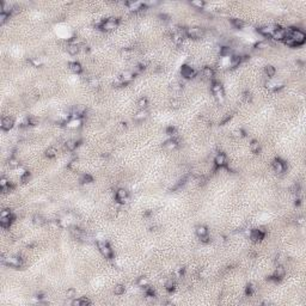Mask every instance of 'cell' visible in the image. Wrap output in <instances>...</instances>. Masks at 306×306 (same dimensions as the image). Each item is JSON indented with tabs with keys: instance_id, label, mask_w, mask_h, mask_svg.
<instances>
[{
	"instance_id": "25",
	"label": "cell",
	"mask_w": 306,
	"mask_h": 306,
	"mask_svg": "<svg viewBox=\"0 0 306 306\" xmlns=\"http://www.w3.org/2000/svg\"><path fill=\"white\" fill-rule=\"evenodd\" d=\"M71 304L73 306H86V305H90L91 301H90L87 298H80V299H73Z\"/></svg>"
},
{
	"instance_id": "56",
	"label": "cell",
	"mask_w": 306,
	"mask_h": 306,
	"mask_svg": "<svg viewBox=\"0 0 306 306\" xmlns=\"http://www.w3.org/2000/svg\"><path fill=\"white\" fill-rule=\"evenodd\" d=\"M7 184H10V183H9V180H7L5 176H2V177L0 178V188L5 187V185H7Z\"/></svg>"
},
{
	"instance_id": "24",
	"label": "cell",
	"mask_w": 306,
	"mask_h": 306,
	"mask_svg": "<svg viewBox=\"0 0 306 306\" xmlns=\"http://www.w3.org/2000/svg\"><path fill=\"white\" fill-rule=\"evenodd\" d=\"M285 275H286V269L283 268V265H278L276 267V269H275V271H274V278H276L278 280H281V279L285 278Z\"/></svg>"
},
{
	"instance_id": "37",
	"label": "cell",
	"mask_w": 306,
	"mask_h": 306,
	"mask_svg": "<svg viewBox=\"0 0 306 306\" xmlns=\"http://www.w3.org/2000/svg\"><path fill=\"white\" fill-rule=\"evenodd\" d=\"M231 23H232V25H233L236 29H242L244 27V22H243L242 19H238V18H232V19H231Z\"/></svg>"
},
{
	"instance_id": "57",
	"label": "cell",
	"mask_w": 306,
	"mask_h": 306,
	"mask_svg": "<svg viewBox=\"0 0 306 306\" xmlns=\"http://www.w3.org/2000/svg\"><path fill=\"white\" fill-rule=\"evenodd\" d=\"M11 190H12V187H11L10 184H7V185H5V187H2V188H1L2 194H7V193H10Z\"/></svg>"
},
{
	"instance_id": "62",
	"label": "cell",
	"mask_w": 306,
	"mask_h": 306,
	"mask_svg": "<svg viewBox=\"0 0 306 306\" xmlns=\"http://www.w3.org/2000/svg\"><path fill=\"white\" fill-rule=\"evenodd\" d=\"M304 217H299V218H297V221H295V224L298 225V226H303L304 225Z\"/></svg>"
},
{
	"instance_id": "55",
	"label": "cell",
	"mask_w": 306,
	"mask_h": 306,
	"mask_svg": "<svg viewBox=\"0 0 306 306\" xmlns=\"http://www.w3.org/2000/svg\"><path fill=\"white\" fill-rule=\"evenodd\" d=\"M31 64L35 66V67H40L42 65L41 60L38 59V57H34V59H31Z\"/></svg>"
},
{
	"instance_id": "41",
	"label": "cell",
	"mask_w": 306,
	"mask_h": 306,
	"mask_svg": "<svg viewBox=\"0 0 306 306\" xmlns=\"http://www.w3.org/2000/svg\"><path fill=\"white\" fill-rule=\"evenodd\" d=\"M93 182V177L91 175H83L82 178H80V183L82 184H87V183H92Z\"/></svg>"
},
{
	"instance_id": "9",
	"label": "cell",
	"mask_w": 306,
	"mask_h": 306,
	"mask_svg": "<svg viewBox=\"0 0 306 306\" xmlns=\"http://www.w3.org/2000/svg\"><path fill=\"white\" fill-rule=\"evenodd\" d=\"M265 233L263 230L261 228H255V230H251L250 232V238L253 240V242H261L263 238H264Z\"/></svg>"
},
{
	"instance_id": "53",
	"label": "cell",
	"mask_w": 306,
	"mask_h": 306,
	"mask_svg": "<svg viewBox=\"0 0 306 306\" xmlns=\"http://www.w3.org/2000/svg\"><path fill=\"white\" fill-rule=\"evenodd\" d=\"M283 262H285V257H283L282 255H278V256L275 257V263L278 265H282Z\"/></svg>"
},
{
	"instance_id": "5",
	"label": "cell",
	"mask_w": 306,
	"mask_h": 306,
	"mask_svg": "<svg viewBox=\"0 0 306 306\" xmlns=\"http://www.w3.org/2000/svg\"><path fill=\"white\" fill-rule=\"evenodd\" d=\"M115 197H116L118 203H127L129 201V193L125 188H120V189H117Z\"/></svg>"
},
{
	"instance_id": "34",
	"label": "cell",
	"mask_w": 306,
	"mask_h": 306,
	"mask_svg": "<svg viewBox=\"0 0 306 306\" xmlns=\"http://www.w3.org/2000/svg\"><path fill=\"white\" fill-rule=\"evenodd\" d=\"M125 292H126L125 285L118 283V285H116L114 287V294H116V295H122V294H125Z\"/></svg>"
},
{
	"instance_id": "20",
	"label": "cell",
	"mask_w": 306,
	"mask_h": 306,
	"mask_svg": "<svg viewBox=\"0 0 306 306\" xmlns=\"http://www.w3.org/2000/svg\"><path fill=\"white\" fill-rule=\"evenodd\" d=\"M14 215H10V217H4V218H0V225L2 228H9L11 226V224L13 221Z\"/></svg>"
},
{
	"instance_id": "50",
	"label": "cell",
	"mask_w": 306,
	"mask_h": 306,
	"mask_svg": "<svg viewBox=\"0 0 306 306\" xmlns=\"http://www.w3.org/2000/svg\"><path fill=\"white\" fill-rule=\"evenodd\" d=\"M166 134L167 135H170L171 138H175V135L177 134V133H176V128H175V127H169L166 129Z\"/></svg>"
},
{
	"instance_id": "54",
	"label": "cell",
	"mask_w": 306,
	"mask_h": 306,
	"mask_svg": "<svg viewBox=\"0 0 306 306\" xmlns=\"http://www.w3.org/2000/svg\"><path fill=\"white\" fill-rule=\"evenodd\" d=\"M87 83H89V85H90L91 87H96V86H98V80L96 78H90V79L87 80Z\"/></svg>"
},
{
	"instance_id": "15",
	"label": "cell",
	"mask_w": 306,
	"mask_h": 306,
	"mask_svg": "<svg viewBox=\"0 0 306 306\" xmlns=\"http://www.w3.org/2000/svg\"><path fill=\"white\" fill-rule=\"evenodd\" d=\"M276 28H278V27H275V25H267V27H262V28L258 29V32H260L261 35H263V36L269 37V36H271L273 31H274Z\"/></svg>"
},
{
	"instance_id": "28",
	"label": "cell",
	"mask_w": 306,
	"mask_h": 306,
	"mask_svg": "<svg viewBox=\"0 0 306 306\" xmlns=\"http://www.w3.org/2000/svg\"><path fill=\"white\" fill-rule=\"evenodd\" d=\"M66 126H67L68 128H72V129L79 128V127L82 126V118H71L70 121L66 123Z\"/></svg>"
},
{
	"instance_id": "14",
	"label": "cell",
	"mask_w": 306,
	"mask_h": 306,
	"mask_svg": "<svg viewBox=\"0 0 306 306\" xmlns=\"http://www.w3.org/2000/svg\"><path fill=\"white\" fill-rule=\"evenodd\" d=\"M163 147L167 150V151H172V150H175V148H177L178 147V141L176 138H171V139L166 140L164 144H163Z\"/></svg>"
},
{
	"instance_id": "52",
	"label": "cell",
	"mask_w": 306,
	"mask_h": 306,
	"mask_svg": "<svg viewBox=\"0 0 306 306\" xmlns=\"http://www.w3.org/2000/svg\"><path fill=\"white\" fill-rule=\"evenodd\" d=\"M79 47H80V52H84V53L90 52V46H89V44H86V43H80V44H79Z\"/></svg>"
},
{
	"instance_id": "44",
	"label": "cell",
	"mask_w": 306,
	"mask_h": 306,
	"mask_svg": "<svg viewBox=\"0 0 306 306\" xmlns=\"http://www.w3.org/2000/svg\"><path fill=\"white\" fill-rule=\"evenodd\" d=\"M268 46H269L268 41H260L255 44V48L256 49H264V48H268Z\"/></svg>"
},
{
	"instance_id": "47",
	"label": "cell",
	"mask_w": 306,
	"mask_h": 306,
	"mask_svg": "<svg viewBox=\"0 0 306 306\" xmlns=\"http://www.w3.org/2000/svg\"><path fill=\"white\" fill-rule=\"evenodd\" d=\"M233 135H235L236 138H244L246 134H245V130H243V129H236V130L233 132Z\"/></svg>"
},
{
	"instance_id": "49",
	"label": "cell",
	"mask_w": 306,
	"mask_h": 306,
	"mask_svg": "<svg viewBox=\"0 0 306 306\" xmlns=\"http://www.w3.org/2000/svg\"><path fill=\"white\" fill-rule=\"evenodd\" d=\"M170 104H171V108H173V109H178V108H180V105H181V102H180V99H171Z\"/></svg>"
},
{
	"instance_id": "7",
	"label": "cell",
	"mask_w": 306,
	"mask_h": 306,
	"mask_svg": "<svg viewBox=\"0 0 306 306\" xmlns=\"http://www.w3.org/2000/svg\"><path fill=\"white\" fill-rule=\"evenodd\" d=\"M181 75L185 79H193L196 77V72H195L190 66L188 65H183L181 67Z\"/></svg>"
},
{
	"instance_id": "32",
	"label": "cell",
	"mask_w": 306,
	"mask_h": 306,
	"mask_svg": "<svg viewBox=\"0 0 306 306\" xmlns=\"http://www.w3.org/2000/svg\"><path fill=\"white\" fill-rule=\"evenodd\" d=\"M250 150L252 153H260L261 151V145L257 140H252L250 144Z\"/></svg>"
},
{
	"instance_id": "45",
	"label": "cell",
	"mask_w": 306,
	"mask_h": 306,
	"mask_svg": "<svg viewBox=\"0 0 306 306\" xmlns=\"http://www.w3.org/2000/svg\"><path fill=\"white\" fill-rule=\"evenodd\" d=\"M10 18V13L6 12H0V24H5L7 22V19Z\"/></svg>"
},
{
	"instance_id": "4",
	"label": "cell",
	"mask_w": 306,
	"mask_h": 306,
	"mask_svg": "<svg viewBox=\"0 0 306 306\" xmlns=\"http://www.w3.org/2000/svg\"><path fill=\"white\" fill-rule=\"evenodd\" d=\"M97 246H98V250L100 251V253H102L105 258H108V260L112 258L114 251H112L111 246H110L107 242H97Z\"/></svg>"
},
{
	"instance_id": "6",
	"label": "cell",
	"mask_w": 306,
	"mask_h": 306,
	"mask_svg": "<svg viewBox=\"0 0 306 306\" xmlns=\"http://www.w3.org/2000/svg\"><path fill=\"white\" fill-rule=\"evenodd\" d=\"M203 35V30L201 28H188L185 30V36H188L189 38H193V40H197L200 38L201 36Z\"/></svg>"
},
{
	"instance_id": "51",
	"label": "cell",
	"mask_w": 306,
	"mask_h": 306,
	"mask_svg": "<svg viewBox=\"0 0 306 306\" xmlns=\"http://www.w3.org/2000/svg\"><path fill=\"white\" fill-rule=\"evenodd\" d=\"M12 214H13V213H12V210H10V209H2L1 213H0V218L10 217V215H12Z\"/></svg>"
},
{
	"instance_id": "21",
	"label": "cell",
	"mask_w": 306,
	"mask_h": 306,
	"mask_svg": "<svg viewBox=\"0 0 306 306\" xmlns=\"http://www.w3.org/2000/svg\"><path fill=\"white\" fill-rule=\"evenodd\" d=\"M78 146H79V141H77V140L71 139V140H67V141L65 142V150H66V151H70V152L74 151Z\"/></svg>"
},
{
	"instance_id": "18",
	"label": "cell",
	"mask_w": 306,
	"mask_h": 306,
	"mask_svg": "<svg viewBox=\"0 0 306 306\" xmlns=\"http://www.w3.org/2000/svg\"><path fill=\"white\" fill-rule=\"evenodd\" d=\"M79 52H80V47H79L78 43L71 42L70 44L67 46V53H68L70 55H77Z\"/></svg>"
},
{
	"instance_id": "43",
	"label": "cell",
	"mask_w": 306,
	"mask_h": 306,
	"mask_svg": "<svg viewBox=\"0 0 306 306\" xmlns=\"http://www.w3.org/2000/svg\"><path fill=\"white\" fill-rule=\"evenodd\" d=\"M30 178H31V173H30L29 171H24V172L20 175V182H23V183L29 182Z\"/></svg>"
},
{
	"instance_id": "39",
	"label": "cell",
	"mask_w": 306,
	"mask_h": 306,
	"mask_svg": "<svg viewBox=\"0 0 306 306\" xmlns=\"http://www.w3.org/2000/svg\"><path fill=\"white\" fill-rule=\"evenodd\" d=\"M137 283L139 285L140 287L145 288L146 286H148V280H147L146 276H140V278H138V280H137Z\"/></svg>"
},
{
	"instance_id": "8",
	"label": "cell",
	"mask_w": 306,
	"mask_h": 306,
	"mask_svg": "<svg viewBox=\"0 0 306 306\" xmlns=\"http://www.w3.org/2000/svg\"><path fill=\"white\" fill-rule=\"evenodd\" d=\"M134 78H135V74L133 73V71H125V72H122V73L120 74V77H118V79L122 82L123 85L130 83Z\"/></svg>"
},
{
	"instance_id": "11",
	"label": "cell",
	"mask_w": 306,
	"mask_h": 306,
	"mask_svg": "<svg viewBox=\"0 0 306 306\" xmlns=\"http://www.w3.org/2000/svg\"><path fill=\"white\" fill-rule=\"evenodd\" d=\"M285 37H286V29L279 28V27L271 34V38L275 41H283Z\"/></svg>"
},
{
	"instance_id": "17",
	"label": "cell",
	"mask_w": 306,
	"mask_h": 306,
	"mask_svg": "<svg viewBox=\"0 0 306 306\" xmlns=\"http://www.w3.org/2000/svg\"><path fill=\"white\" fill-rule=\"evenodd\" d=\"M184 36H185V31L182 32V31H177L172 35V42L176 44V46H181L183 43V40H184Z\"/></svg>"
},
{
	"instance_id": "35",
	"label": "cell",
	"mask_w": 306,
	"mask_h": 306,
	"mask_svg": "<svg viewBox=\"0 0 306 306\" xmlns=\"http://www.w3.org/2000/svg\"><path fill=\"white\" fill-rule=\"evenodd\" d=\"M165 290L170 293L173 292V291L176 290V283H175L173 280H167L166 283H165Z\"/></svg>"
},
{
	"instance_id": "64",
	"label": "cell",
	"mask_w": 306,
	"mask_h": 306,
	"mask_svg": "<svg viewBox=\"0 0 306 306\" xmlns=\"http://www.w3.org/2000/svg\"><path fill=\"white\" fill-rule=\"evenodd\" d=\"M294 205H295V206H300V205H301V200H300V199H295Z\"/></svg>"
},
{
	"instance_id": "36",
	"label": "cell",
	"mask_w": 306,
	"mask_h": 306,
	"mask_svg": "<svg viewBox=\"0 0 306 306\" xmlns=\"http://www.w3.org/2000/svg\"><path fill=\"white\" fill-rule=\"evenodd\" d=\"M56 153H57V151H56L55 147H48V148L46 150L44 154H46L47 158H54L56 155Z\"/></svg>"
},
{
	"instance_id": "40",
	"label": "cell",
	"mask_w": 306,
	"mask_h": 306,
	"mask_svg": "<svg viewBox=\"0 0 306 306\" xmlns=\"http://www.w3.org/2000/svg\"><path fill=\"white\" fill-rule=\"evenodd\" d=\"M147 105H148V99L146 97H141L138 100V107H139L140 109H146Z\"/></svg>"
},
{
	"instance_id": "61",
	"label": "cell",
	"mask_w": 306,
	"mask_h": 306,
	"mask_svg": "<svg viewBox=\"0 0 306 306\" xmlns=\"http://www.w3.org/2000/svg\"><path fill=\"white\" fill-rule=\"evenodd\" d=\"M200 240L202 242V243H205V244H207V243H209V240H210V238H209V236L208 235H206V236H202V237H200Z\"/></svg>"
},
{
	"instance_id": "29",
	"label": "cell",
	"mask_w": 306,
	"mask_h": 306,
	"mask_svg": "<svg viewBox=\"0 0 306 306\" xmlns=\"http://www.w3.org/2000/svg\"><path fill=\"white\" fill-rule=\"evenodd\" d=\"M243 61V56L240 55H232L231 56V66L235 68V67H238Z\"/></svg>"
},
{
	"instance_id": "48",
	"label": "cell",
	"mask_w": 306,
	"mask_h": 306,
	"mask_svg": "<svg viewBox=\"0 0 306 306\" xmlns=\"http://www.w3.org/2000/svg\"><path fill=\"white\" fill-rule=\"evenodd\" d=\"M121 55L123 56V57H130L132 55V49H129V48H125V49H122L121 50Z\"/></svg>"
},
{
	"instance_id": "16",
	"label": "cell",
	"mask_w": 306,
	"mask_h": 306,
	"mask_svg": "<svg viewBox=\"0 0 306 306\" xmlns=\"http://www.w3.org/2000/svg\"><path fill=\"white\" fill-rule=\"evenodd\" d=\"M126 5L132 11H139L142 7H145V2H138V1H127Z\"/></svg>"
},
{
	"instance_id": "46",
	"label": "cell",
	"mask_w": 306,
	"mask_h": 306,
	"mask_svg": "<svg viewBox=\"0 0 306 306\" xmlns=\"http://www.w3.org/2000/svg\"><path fill=\"white\" fill-rule=\"evenodd\" d=\"M230 53H231V49H230V47H226V46H224V47H220V55H223V56L230 55Z\"/></svg>"
},
{
	"instance_id": "26",
	"label": "cell",
	"mask_w": 306,
	"mask_h": 306,
	"mask_svg": "<svg viewBox=\"0 0 306 306\" xmlns=\"http://www.w3.org/2000/svg\"><path fill=\"white\" fill-rule=\"evenodd\" d=\"M46 223H47V220L42 217L41 214H35L32 217V224L36 225V226H42V225H44Z\"/></svg>"
},
{
	"instance_id": "27",
	"label": "cell",
	"mask_w": 306,
	"mask_h": 306,
	"mask_svg": "<svg viewBox=\"0 0 306 306\" xmlns=\"http://www.w3.org/2000/svg\"><path fill=\"white\" fill-rule=\"evenodd\" d=\"M202 75H203V78H206V79H213V78H214V71H213L212 67L206 66V67H203V70H202Z\"/></svg>"
},
{
	"instance_id": "13",
	"label": "cell",
	"mask_w": 306,
	"mask_h": 306,
	"mask_svg": "<svg viewBox=\"0 0 306 306\" xmlns=\"http://www.w3.org/2000/svg\"><path fill=\"white\" fill-rule=\"evenodd\" d=\"M273 169H274V171L278 172V173H283V172L286 171V164H285L281 159H275V160L273 162Z\"/></svg>"
},
{
	"instance_id": "38",
	"label": "cell",
	"mask_w": 306,
	"mask_h": 306,
	"mask_svg": "<svg viewBox=\"0 0 306 306\" xmlns=\"http://www.w3.org/2000/svg\"><path fill=\"white\" fill-rule=\"evenodd\" d=\"M190 5L196 7V9H199V10H201V9H203L206 6V2L202 1V0H194V1L190 2Z\"/></svg>"
},
{
	"instance_id": "1",
	"label": "cell",
	"mask_w": 306,
	"mask_h": 306,
	"mask_svg": "<svg viewBox=\"0 0 306 306\" xmlns=\"http://www.w3.org/2000/svg\"><path fill=\"white\" fill-rule=\"evenodd\" d=\"M286 31H287V35L292 38L297 46H300V44H303V43L305 42L306 35L304 31H301V30H299V29H294V28L286 29Z\"/></svg>"
},
{
	"instance_id": "58",
	"label": "cell",
	"mask_w": 306,
	"mask_h": 306,
	"mask_svg": "<svg viewBox=\"0 0 306 306\" xmlns=\"http://www.w3.org/2000/svg\"><path fill=\"white\" fill-rule=\"evenodd\" d=\"M243 98H244V100H246V102H250L252 97H251V93L249 91H245L244 93H243Z\"/></svg>"
},
{
	"instance_id": "22",
	"label": "cell",
	"mask_w": 306,
	"mask_h": 306,
	"mask_svg": "<svg viewBox=\"0 0 306 306\" xmlns=\"http://www.w3.org/2000/svg\"><path fill=\"white\" fill-rule=\"evenodd\" d=\"M68 67H70V70L72 71L73 73H75V74H80V73L83 72V66H82L79 62H77V61L70 62V64H68Z\"/></svg>"
},
{
	"instance_id": "10",
	"label": "cell",
	"mask_w": 306,
	"mask_h": 306,
	"mask_svg": "<svg viewBox=\"0 0 306 306\" xmlns=\"http://www.w3.org/2000/svg\"><path fill=\"white\" fill-rule=\"evenodd\" d=\"M214 163H215V165L218 167H224V166H227V157H226V154L225 153H218L217 155H215V158H214Z\"/></svg>"
},
{
	"instance_id": "42",
	"label": "cell",
	"mask_w": 306,
	"mask_h": 306,
	"mask_svg": "<svg viewBox=\"0 0 306 306\" xmlns=\"http://www.w3.org/2000/svg\"><path fill=\"white\" fill-rule=\"evenodd\" d=\"M75 295H77V291H75V288H73V287H70V288L66 291V297H67L68 299H74Z\"/></svg>"
},
{
	"instance_id": "59",
	"label": "cell",
	"mask_w": 306,
	"mask_h": 306,
	"mask_svg": "<svg viewBox=\"0 0 306 306\" xmlns=\"http://www.w3.org/2000/svg\"><path fill=\"white\" fill-rule=\"evenodd\" d=\"M252 293H253V287H252V285H248L246 288H245V294H246V295H251Z\"/></svg>"
},
{
	"instance_id": "12",
	"label": "cell",
	"mask_w": 306,
	"mask_h": 306,
	"mask_svg": "<svg viewBox=\"0 0 306 306\" xmlns=\"http://www.w3.org/2000/svg\"><path fill=\"white\" fill-rule=\"evenodd\" d=\"M14 126V121L12 117H10V116H6V117H4L2 120H1V129L2 130H10V129H12Z\"/></svg>"
},
{
	"instance_id": "30",
	"label": "cell",
	"mask_w": 306,
	"mask_h": 306,
	"mask_svg": "<svg viewBox=\"0 0 306 306\" xmlns=\"http://www.w3.org/2000/svg\"><path fill=\"white\" fill-rule=\"evenodd\" d=\"M210 90H212V92H213L214 95L218 93V92L224 91L223 85L219 83V82H213V83H212V86H210Z\"/></svg>"
},
{
	"instance_id": "60",
	"label": "cell",
	"mask_w": 306,
	"mask_h": 306,
	"mask_svg": "<svg viewBox=\"0 0 306 306\" xmlns=\"http://www.w3.org/2000/svg\"><path fill=\"white\" fill-rule=\"evenodd\" d=\"M175 274H176V276H177V278H182V276L184 275V268H178V269L176 270V273H175Z\"/></svg>"
},
{
	"instance_id": "2",
	"label": "cell",
	"mask_w": 306,
	"mask_h": 306,
	"mask_svg": "<svg viewBox=\"0 0 306 306\" xmlns=\"http://www.w3.org/2000/svg\"><path fill=\"white\" fill-rule=\"evenodd\" d=\"M117 27H118V19L117 18H112V17L102 20L98 24V28L100 29V30H104V31H111V30H115Z\"/></svg>"
},
{
	"instance_id": "63",
	"label": "cell",
	"mask_w": 306,
	"mask_h": 306,
	"mask_svg": "<svg viewBox=\"0 0 306 306\" xmlns=\"http://www.w3.org/2000/svg\"><path fill=\"white\" fill-rule=\"evenodd\" d=\"M230 120H231V115H227V116H226V117H225V118H224L223 121H221V123H223V125H224V123H226V122H228V121H230Z\"/></svg>"
},
{
	"instance_id": "3",
	"label": "cell",
	"mask_w": 306,
	"mask_h": 306,
	"mask_svg": "<svg viewBox=\"0 0 306 306\" xmlns=\"http://www.w3.org/2000/svg\"><path fill=\"white\" fill-rule=\"evenodd\" d=\"M1 262L4 263L5 265H9V267H12V268H20L23 265V258L19 257V256H9V257H1Z\"/></svg>"
},
{
	"instance_id": "31",
	"label": "cell",
	"mask_w": 306,
	"mask_h": 306,
	"mask_svg": "<svg viewBox=\"0 0 306 306\" xmlns=\"http://www.w3.org/2000/svg\"><path fill=\"white\" fill-rule=\"evenodd\" d=\"M7 165L11 167V169H17V167H19L20 163H19V160L16 157H10L9 160H7Z\"/></svg>"
},
{
	"instance_id": "33",
	"label": "cell",
	"mask_w": 306,
	"mask_h": 306,
	"mask_svg": "<svg viewBox=\"0 0 306 306\" xmlns=\"http://www.w3.org/2000/svg\"><path fill=\"white\" fill-rule=\"evenodd\" d=\"M264 72H265V75H267V77H269V78H273V77L276 74V70H275V67H274V66H271V65L265 66Z\"/></svg>"
},
{
	"instance_id": "23",
	"label": "cell",
	"mask_w": 306,
	"mask_h": 306,
	"mask_svg": "<svg viewBox=\"0 0 306 306\" xmlns=\"http://www.w3.org/2000/svg\"><path fill=\"white\" fill-rule=\"evenodd\" d=\"M195 233L199 238L202 236H206V235H208V228L205 225H197L195 227Z\"/></svg>"
},
{
	"instance_id": "19",
	"label": "cell",
	"mask_w": 306,
	"mask_h": 306,
	"mask_svg": "<svg viewBox=\"0 0 306 306\" xmlns=\"http://www.w3.org/2000/svg\"><path fill=\"white\" fill-rule=\"evenodd\" d=\"M147 117H148V111H147L146 109H140L139 111L134 115V120H135L137 122H142V121L146 120Z\"/></svg>"
}]
</instances>
